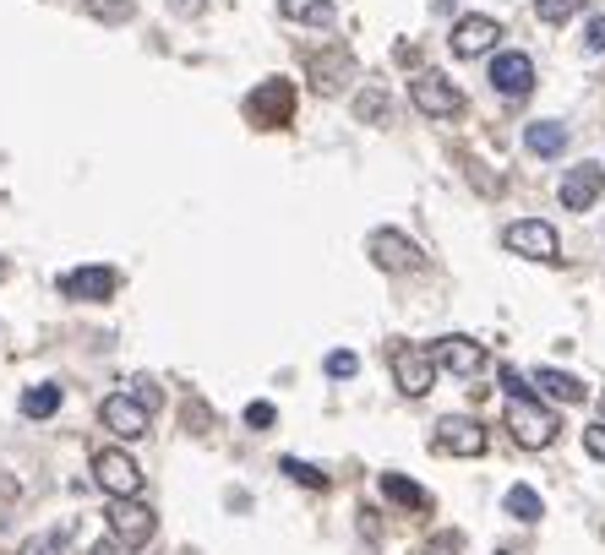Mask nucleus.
Returning a JSON list of instances; mask_svg holds the SVG:
<instances>
[{
  "instance_id": "1",
  "label": "nucleus",
  "mask_w": 605,
  "mask_h": 555,
  "mask_svg": "<svg viewBox=\"0 0 605 555\" xmlns=\"http://www.w3.org/2000/svg\"><path fill=\"white\" fill-rule=\"evenodd\" d=\"M507 431H513V441L524 452H545L556 441V414L545 403H535V398H513L507 403Z\"/></svg>"
},
{
  "instance_id": "2",
  "label": "nucleus",
  "mask_w": 605,
  "mask_h": 555,
  "mask_svg": "<svg viewBox=\"0 0 605 555\" xmlns=\"http://www.w3.org/2000/svg\"><path fill=\"white\" fill-rule=\"evenodd\" d=\"M93 480H99V491L115 495V501H136L142 495V469H136L132 452H121V446L93 452Z\"/></svg>"
},
{
  "instance_id": "3",
  "label": "nucleus",
  "mask_w": 605,
  "mask_h": 555,
  "mask_svg": "<svg viewBox=\"0 0 605 555\" xmlns=\"http://www.w3.org/2000/svg\"><path fill=\"white\" fill-rule=\"evenodd\" d=\"M409 99H414V110L431 115V121H448V115L464 110V93H459L442 71H420V76L409 82Z\"/></svg>"
},
{
  "instance_id": "4",
  "label": "nucleus",
  "mask_w": 605,
  "mask_h": 555,
  "mask_svg": "<svg viewBox=\"0 0 605 555\" xmlns=\"http://www.w3.org/2000/svg\"><path fill=\"white\" fill-rule=\"evenodd\" d=\"M366 250H371V261L382 273H425V250L414 246L409 235H399V229H371Z\"/></svg>"
},
{
  "instance_id": "5",
  "label": "nucleus",
  "mask_w": 605,
  "mask_h": 555,
  "mask_svg": "<svg viewBox=\"0 0 605 555\" xmlns=\"http://www.w3.org/2000/svg\"><path fill=\"white\" fill-rule=\"evenodd\" d=\"M153 534H158L153 506H142V501H115V506H110V539H115L121 551H142Z\"/></svg>"
},
{
  "instance_id": "6",
  "label": "nucleus",
  "mask_w": 605,
  "mask_h": 555,
  "mask_svg": "<svg viewBox=\"0 0 605 555\" xmlns=\"http://www.w3.org/2000/svg\"><path fill=\"white\" fill-rule=\"evenodd\" d=\"M393 381H399V392L403 398H425L437 381V360H431V349H414V343H393Z\"/></svg>"
},
{
  "instance_id": "7",
  "label": "nucleus",
  "mask_w": 605,
  "mask_h": 555,
  "mask_svg": "<svg viewBox=\"0 0 605 555\" xmlns=\"http://www.w3.org/2000/svg\"><path fill=\"white\" fill-rule=\"evenodd\" d=\"M431 360H437V370H448V376H459V381H474L480 370H485V349L474 343V338H437L431 343Z\"/></svg>"
},
{
  "instance_id": "8",
  "label": "nucleus",
  "mask_w": 605,
  "mask_h": 555,
  "mask_svg": "<svg viewBox=\"0 0 605 555\" xmlns=\"http://www.w3.org/2000/svg\"><path fill=\"white\" fill-rule=\"evenodd\" d=\"M502 246L519 250V256H530V261H556V256H562L556 229H551V224H540V218H519V224H507Z\"/></svg>"
},
{
  "instance_id": "9",
  "label": "nucleus",
  "mask_w": 605,
  "mask_h": 555,
  "mask_svg": "<svg viewBox=\"0 0 605 555\" xmlns=\"http://www.w3.org/2000/svg\"><path fill=\"white\" fill-rule=\"evenodd\" d=\"M491 88H496L502 99H530V93H535V61H530L524 50H502V55L491 61Z\"/></svg>"
},
{
  "instance_id": "10",
  "label": "nucleus",
  "mask_w": 605,
  "mask_h": 555,
  "mask_svg": "<svg viewBox=\"0 0 605 555\" xmlns=\"http://www.w3.org/2000/svg\"><path fill=\"white\" fill-rule=\"evenodd\" d=\"M605 191V169L601 164H573L567 175H562V185H556V196H562V207L567 213H589L595 202H601Z\"/></svg>"
},
{
  "instance_id": "11",
  "label": "nucleus",
  "mask_w": 605,
  "mask_h": 555,
  "mask_svg": "<svg viewBox=\"0 0 605 555\" xmlns=\"http://www.w3.org/2000/svg\"><path fill=\"white\" fill-rule=\"evenodd\" d=\"M437 446L448 458H480L485 452V425L470 420V414H448V420H437Z\"/></svg>"
},
{
  "instance_id": "12",
  "label": "nucleus",
  "mask_w": 605,
  "mask_h": 555,
  "mask_svg": "<svg viewBox=\"0 0 605 555\" xmlns=\"http://www.w3.org/2000/svg\"><path fill=\"white\" fill-rule=\"evenodd\" d=\"M99 420H104V431L121 435V441L147 435V409L136 403L132 392H115V398H104V403H99Z\"/></svg>"
},
{
  "instance_id": "13",
  "label": "nucleus",
  "mask_w": 605,
  "mask_h": 555,
  "mask_svg": "<svg viewBox=\"0 0 605 555\" xmlns=\"http://www.w3.org/2000/svg\"><path fill=\"white\" fill-rule=\"evenodd\" d=\"M289 104H295V88H289L284 76H268V82L246 99V115L263 121V125H284L289 121Z\"/></svg>"
},
{
  "instance_id": "14",
  "label": "nucleus",
  "mask_w": 605,
  "mask_h": 555,
  "mask_svg": "<svg viewBox=\"0 0 605 555\" xmlns=\"http://www.w3.org/2000/svg\"><path fill=\"white\" fill-rule=\"evenodd\" d=\"M496 39H502V28H496V17H459V28H453V55H464V61H474V55H491L496 50Z\"/></svg>"
},
{
  "instance_id": "15",
  "label": "nucleus",
  "mask_w": 605,
  "mask_h": 555,
  "mask_svg": "<svg viewBox=\"0 0 605 555\" xmlns=\"http://www.w3.org/2000/svg\"><path fill=\"white\" fill-rule=\"evenodd\" d=\"M61 295L66 300H110L115 267H71V273H61Z\"/></svg>"
},
{
  "instance_id": "16",
  "label": "nucleus",
  "mask_w": 605,
  "mask_h": 555,
  "mask_svg": "<svg viewBox=\"0 0 605 555\" xmlns=\"http://www.w3.org/2000/svg\"><path fill=\"white\" fill-rule=\"evenodd\" d=\"M530 387L545 392V398H556V403H584V398H589V387H584L573 370H556V366H540L535 376H530Z\"/></svg>"
},
{
  "instance_id": "17",
  "label": "nucleus",
  "mask_w": 605,
  "mask_h": 555,
  "mask_svg": "<svg viewBox=\"0 0 605 555\" xmlns=\"http://www.w3.org/2000/svg\"><path fill=\"white\" fill-rule=\"evenodd\" d=\"M349 71H355V61H349L343 50H328V55H311V88H317L322 99H334L338 88L349 82Z\"/></svg>"
},
{
  "instance_id": "18",
  "label": "nucleus",
  "mask_w": 605,
  "mask_h": 555,
  "mask_svg": "<svg viewBox=\"0 0 605 555\" xmlns=\"http://www.w3.org/2000/svg\"><path fill=\"white\" fill-rule=\"evenodd\" d=\"M524 147H530L535 158H556V153L567 147V125H562V121H530V131H524Z\"/></svg>"
},
{
  "instance_id": "19",
  "label": "nucleus",
  "mask_w": 605,
  "mask_h": 555,
  "mask_svg": "<svg viewBox=\"0 0 605 555\" xmlns=\"http://www.w3.org/2000/svg\"><path fill=\"white\" fill-rule=\"evenodd\" d=\"M377 491H382V501H393V506H403V512H425V506H431V495L420 491L414 480H403V474H382Z\"/></svg>"
},
{
  "instance_id": "20",
  "label": "nucleus",
  "mask_w": 605,
  "mask_h": 555,
  "mask_svg": "<svg viewBox=\"0 0 605 555\" xmlns=\"http://www.w3.org/2000/svg\"><path fill=\"white\" fill-rule=\"evenodd\" d=\"M55 409H61V387H55V381H39V387L22 392V414H28V420H50Z\"/></svg>"
},
{
  "instance_id": "21",
  "label": "nucleus",
  "mask_w": 605,
  "mask_h": 555,
  "mask_svg": "<svg viewBox=\"0 0 605 555\" xmlns=\"http://www.w3.org/2000/svg\"><path fill=\"white\" fill-rule=\"evenodd\" d=\"M355 121H366V125H388V121H393V99H388L382 88H366V93L355 99Z\"/></svg>"
},
{
  "instance_id": "22",
  "label": "nucleus",
  "mask_w": 605,
  "mask_h": 555,
  "mask_svg": "<svg viewBox=\"0 0 605 555\" xmlns=\"http://www.w3.org/2000/svg\"><path fill=\"white\" fill-rule=\"evenodd\" d=\"M278 11H284L289 22H317V28L334 22V0H278Z\"/></svg>"
},
{
  "instance_id": "23",
  "label": "nucleus",
  "mask_w": 605,
  "mask_h": 555,
  "mask_svg": "<svg viewBox=\"0 0 605 555\" xmlns=\"http://www.w3.org/2000/svg\"><path fill=\"white\" fill-rule=\"evenodd\" d=\"M502 506H507V517H519V523H540V512H545L530 485H513V491L502 495Z\"/></svg>"
},
{
  "instance_id": "24",
  "label": "nucleus",
  "mask_w": 605,
  "mask_h": 555,
  "mask_svg": "<svg viewBox=\"0 0 605 555\" xmlns=\"http://www.w3.org/2000/svg\"><path fill=\"white\" fill-rule=\"evenodd\" d=\"M66 539H71L66 523H61V528H44V534H33V539L22 545V555H61L66 551Z\"/></svg>"
},
{
  "instance_id": "25",
  "label": "nucleus",
  "mask_w": 605,
  "mask_h": 555,
  "mask_svg": "<svg viewBox=\"0 0 605 555\" xmlns=\"http://www.w3.org/2000/svg\"><path fill=\"white\" fill-rule=\"evenodd\" d=\"M578 11H584V0H535V17L551 22V28H556V22H573Z\"/></svg>"
},
{
  "instance_id": "26",
  "label": "nucleus",
  "mask_w": 605,
  "mask_h": 555,
  "mask_svg": "<svg viewBox=\"0 0 605 555\" xmlns=\"http://www.w3.org/2000/svg\"><path fill=\"white\" fill-rule=\"evenodd\" d=\"M136 11V0H88V17L93 22H126Z\"/></svg>"
},
{
  "instance_id": "27",
  "label": "nucleus",
  "mask_w": 605,
  "mask_h": 555,
  "mask_svg": "<svg viewBox=\"0 0 605 555\" xmlns=\"http://www.w3.org/2000/svg\"><path fill=\"white\" fill-rule=\"evenodd\" d=\"M278 469H284L295 485H311V491H322V485H328V474H317V469H311V463H300V458H284Z\"/></svg>"
},
{
  "instance_id": "28",
  "label": "nucleus",
  "mask_w": 605,
  "mask_h": 555,
  "mask_svg": "<svg viewBox=\"0 0 605 555\" xmlns=\"http://www.w3.org/2000/svg\"><path fill=\"white\" fill-rule=\"evenodd\" d=\"M322 370H328L334 381H343V376H355V370H360V354H349V349H334V354L322 360Z\"/></svg>"
},
{
  "instance_id": "29",
  "label": "nucleus",
  "mask_w": 605,
  "mask_h": 555,
  "mask_svg": "<svg viewBox=\"0 0 605 555\" xmlns=\"http://www.w3.org/2000/svg\"><path fill=\"white\" fill-rule=\"evenodd\" d=\"M502 392H507V403L513 398H535V387H530V376H519L513 366H502Z\"/></svg>"
},
{
  "instance_id": "30",
  "label": "nucleus",
  "mask_w": 605,
  "mask_h": 555,
  "mask_svg": "<svg viewBox=\"0 0 605 555\" xmlns=\"http://www.w3.org/2000/svg\"><path fill=\"white\" fill-rule=\"evenodd\" d=\"M584 50H589V55H601L605 50V11H595V17L584 22Z\"/></svg>"
},
{
  "instance_id": "31",
  "label": "nucleus",
  "mask_w": 605,
  "mask_h": 555,
  "mask_svg": "<svg viewBox=\"0 0 605 555\" xmlns=\"http://www.w3.org/2000/svg\"><path fill=\"white\" fill-rule=\"evenodd\" d=\"M273 420H278L273 403H252V409H246V425H252V431H273Z\"/></svg>"
},
{
  "instance_id": "32",
  "label": "nucleus",
  "mask_w": 605,
  "mask_h": 555,
  "mask_svg": "<svg viewBox=\"0 0 605 555\" xmlns=\"http://www.w3.org/2000/svg\"><path fill=\"white\" fill-rule=\"evenodd\" d=\"M584 452L605 463V425H584Z\"/></svg>"
},
{
  "instance_id": "33",
  "label": "nucleus",
  "mask_w": 605,
  "mask_h": 555,
  "mask_svg": "<svg viewBox=\"0 0 605 555\" xmlns=\"http://www.w3.org/2000/svg\"><path fill=\"white\" fill-rule=\"evenodd\" d=\"M170 6H175L181 17H202V6H207V0H170Z\"/></svg>"
},
{
  "instance_id": "34",
  "label": "nucleus",
  "mask_w": 605,
  "mask_h": 555,
  "mask_svg": "<svg viewBox=\"0 0 605 555\" xmlns=\"http://www.w3.org/2000/svg\"><path fill=\"white\" fill-rule=\"evenodd\" d=\"M88 555H121V545H115V539H99V545H93Z\"/></svg>"
},
{
  "instance_id": "35",
  "label": "nucleus",
  "mask_w": 605,
  "mask_h": 555,
  "mask_svg": "<svg viewBox=\"0 0 605 555\" xmlns=\"http://www.w3.org/2000/svg\"><path fill=\"white\" fill-rule=\"evenodd\" d=\"M601 425H605V392H601Z\"/></svg>"
},
{
  "instance_id": "36",
  "label": "nucleus",
  "mask_w": 605,
  "mask_h": 555,
  "mask_svg": "<svg viewBox=\"0 0 605 555\" xmlns=\"http://www.w3.org/2000/svg\"><path fill=\"white\" fill-rule=\"evenodd\" d=\"M0 278H6V256H0Z\"/></svg>"
},
{
  "instance_id": "37",
  "label": "nucleus",
  "mask_w": 605,
  "mask_h": 555,
  "mask_svg": "<svg viewBox=\"0 0 605 555\" xmlns=\"http://www.w3.org/2000/svg\"><path fill=\"white\" fill-rule=\"evenodd\" d=\"M0 528H6V517H0Z\"/></svg>"
}]
</instances>
